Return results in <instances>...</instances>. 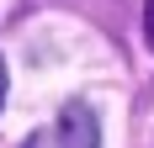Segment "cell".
Segmentation results:
<instances>
[{"label": "cell", "mask_w": 154, "mask_h": 148, "mask_svg": "<svg viewBox=\"0 0 154 148\" xmlns=\"http://www.w3.org/2000/svg\"><path fill=\"white\" fill-rule=\"evenodd\" d=\"M143 32H149V48H154V0H143Z\"/></svg>", "instance_id": "7a4b0ae2"}, {"label": "cell", "mask_w": 154, "mask_h": 148, "mask_svg": "<svg viewBox=\"0 0 154 148\" xmlns=\"http://www.w3.org/2000/svg\"><path fill=\"white\" fill-rule=\"evenodd\" d=\"M0 106H5V58H0Z\"/></svg>", "instance_id": "3957f363"}, {"label": "cell", "mask_w": 154, "mask_h": 148, "mask_svg": "<svg viewBox=\"0 0 154 148\" xmlns=\"http://www.w3.org/2000/svg\"><path fill=\"white\" fill-rule=\"evenodd\" d=\"M21 148H43V138H27V143H21Z\"/></svg>", "instance_id": "277c9868"}, {"label": "cell", "mask_w": 154, "mask_h": 148, "mask_svg": "<svg viewBox=\"0 0 154 148\" xmlns=\"http://www.w3.org/2000/svg\"><path fill=\"white\" fill-rule=\"evenodd\" d=\"M59 148H101V122L85 101H69L59 111Z\"/></svg>", "instance_id": "6da1fadb"}]
</instances>
